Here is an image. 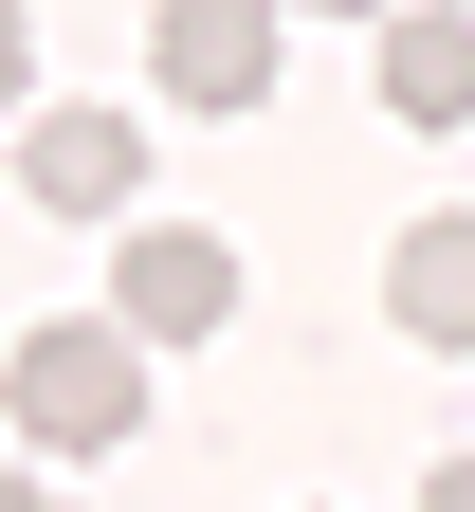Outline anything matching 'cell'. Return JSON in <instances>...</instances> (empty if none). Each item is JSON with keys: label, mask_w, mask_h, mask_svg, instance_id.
I'll return each mask as SVG.
<instances>
[{"label": "cell", "mask_w": 475, "mask_h": 512, "mask_svg": "<svg viewBox=\"0 0 475 512\" xmlns=\"http://www.w3.org/2000/svg\"><path fill=\"white\" fill-rule=\"evenodd\" d=\"M0 403H19L37 458H128V421H147V330H92V311H55V330L0 348Z\"/></svg>", "instance_id": "1"}, {"label": "cell", "mask_w": 475, "mask_h": 512, "mask_svg": "<svg viewBox=\"0 0 475 512\" xmlns=\"http://www.w3.org/2000/svg\"><path fill=\"white\" fill-rule=\"evenodd\" d=\"M110 311L147 348H201V330H238V238H201V220H147L128 238V275H110Z\"/></svg>", "instance_id": "2"}, {"label": "cell", "mask_w": 475, "mask_h": 512, "mask_svg": "<svg viewBox=\"0 0 475 512\" xmlns=\"http://www.w3.org/2000/svg\"><path fill=\"white\" fill-rule=\"evenodd\" d=\"M147 74L183 110H275V19H256V0H165V19H147Z\"/></svg>", "instance_id": "3"}, {"label": "cell", "mask_w": 475, "mask_h": 512, "mask_svg": "<svg viewBox=\"0 0 475 512\" xmlns=\"http://www.w3.org/2000/svg\"><path fill=\"white\" fill-rule=\"evenodd\" d=\"M19 183L55 220H128V202H147V128H128V110H37L19 128Z\"/></svg>", "instance_id": "4"}, {"label": "cell", "mask_w": 475, "mask_h": 512, "mask_svg": "<svg viewBox=\"0 0 475 512\" xmlns=\"http://www.w3.org/2000/svg\"><path fill=\"white\" fill-rule=\"evenodd\" d=\"M384 55V110L402 128H475V0H439V19H366Z\"/></svg>", "instance_id": "5"}, {"label": "cell", "mask_w": 475, "mask_h": 512, "mask_svg": "<svg viewBox=\"0 0 475 512\" xmlns=\"http://www.w3.org/2000/svg\"><path fill=\"white\" fill-rule=\"evenodd\" d=\"M384 311H402L421 348H475V220H421V238H402V256H384Z\"/></svg>", "instance_id": "6"}, {"label": "cell", "mask_w": 475, "mask_h": 512, "mask_svg": "<svg viewBox=\"0 0 475 512\" xmlns=\"http://www.w3.org/2000/svg\"><path fill=\"white\" fill-rule=\"evenodd\" d=\"M19 92H37V19L0 0V110H19Z\"/></svg>", "instance_id": "7"}, {"label": "cell", "mask_w": 475, "mask_h": 512, "mask_svg": "<svg viewBox=\"0 0 475 512\" xmlns=\"http://www.w3.org/2000/svg\"><path fill=\"white\" fill-rule=\"evenodd\" d=\"M421 512H475V458H439V476H421Z\"/></svg>", "instance_id": "8"}, {"label": "cell", "mask_w": 475, "mask_h": 512, "mask_svg": "<svg viewBox=\"0 0 475 512\" xmlns=\"http://www.w3.org/2000/svg\"><path fill=\"white\" fill-rule=\"evenodd\" d=\"M293 19H384V0H293Z\"/></svg>", "instance_id": "9"}, {"label": "cell", "mask_w": 475, "mask_h": 512, "mask_svg": "<svg viewBox=\"0 0 475 512\" xmlns=\"http://www.w3.org/2000/svg\"><path fill=\"white\" fill-rule=\"evenodd\" d=\"M0 512H55V494H37V476H0Z\"/></svg>", "instance_id": "10"}]
</instances>
